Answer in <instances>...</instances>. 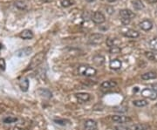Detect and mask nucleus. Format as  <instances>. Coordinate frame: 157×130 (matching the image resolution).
<instances>
[{
  "mask_svg": "<svg viewBox=\"0 0 157 130\" xmlns=\"http://www.w3.org/2000/svg\"><path fill=\"white\" fill-rule=\"evenodd\" d=\"M78 74L82 76H86V77H93V76L96 75L97 70L91 66L82 65L78 67Z\"/></svg>",
  "mask_w": 157,
  "mask_h": 130,
  "instance_id": "1",
  "label": "nucleus"
},
{
  "mask_svg": "<svg viewBox=\"0 0 157 130\" xmlns=\"http://www.w3.org/2000/svg\"><path fill=\"white\" fill-rule=\"evenodd\" d=\"M45 52H39L38 54L34 55L33 58L32 59L30 64H29L28 70H30V69H34L35 67H39V65L43 62V60H44V59H45Z\"/></svg>",
  "mask_w": 157,
  "mask_h": 130,
  "instance_id": "2",
  "label": "nucleus"
},
{
  "mask_svg": "<svg viewBox=\"0 0 157 130\" xmlns=\"http://www.w3.org/2000/svg\"><path fill=\"white\" fill-rule=\"evenodd\" d=\"M140 94H141V96L147 99H149L152 101L157 100V92L153 90L152 88H144L141 90Z\"/></svg>",
  "mask_w": 157,
  "mask_h": 130,
  "instance_id": "3",
  "label": "nucleus"
},
{
  "mask_svg": "<svg viewBox=\"0 0 157 130\" xmlns=\"http://www.w3.org/2000/svg\"><path fill=\"white\" fill-rule=\"evenodd\" d=\"M92 20L95 24H102L106 21V17L104 16V14L101 11H94L92 15Z\"/></svg>",
  "mask_w": 157,
  "mask_h": 130,
  "instance_id": "4",
  "label": "nucleus"
},
{
  "mask_svg": "<svg viewBox=\"0 0 157 130\" xmlns=\"http://www.w3.org/2000/svg\"><path fill=\"white\" fill-rule=\"evenodd\" d=\"M104 41V36L101 33H95L89 37V42L93 45H100Z\"/></svg>",
  "mask_w": 157,
  "mask_h": 130,
  "instance_id": "5",
  "label": "nucleus"
},
{
  "mask_svg": "<svg viewBox=\"0 0 157 130\" xmlns=\"http://www.w3.org/2000/svg\"><path fill=\"white\" fill-rule=\"evenodd\" d=\"M120 15L121 18H125V19H132L133 17H135V14L132 11H130L128 9H123L120 11Z\"/></svg>",
  "mask_w": 157,
  "mask_h": 130,
  "instance_id": "6",
  "label": "nucleus"
},
{
  "mask_svg": "<svg viewBox=\"0 0 157 130\" xmlns=\"http://www.w3.org/2000/svg\"><path fill=\"white\" fill-rule=\"evenodd\" d=\"M75 97L78 101L81 102V103L89 101L90 99H91V95L88 93H78L75 94Z\"/></svg>",
  "mask_w": 157,
  "mask_h": 130,
  "instance_id": "7",
  "label": "nucleus"
},
{
  "mask_svg": "<svg viewBox=\"0 0 157 130\" xmlns=\"http://www.w3.org/2000/svg\"><path fill=\"white\" fill-rule=\"evenodd\" d=\"M112 120L116 123H126L131 121V118L125 115H113L112 116Z\"/></svg>",
  "mask_w": 157,
  "mask_h": 130,
  "instance_id": "8",
  "label": "nucleus"
},
{
  "mask_svg": "<svg viewBox=\"0 0 157 130\" xmlns=\"http://www.w3.org/2000/svg\"><path fill=\"white\" fill-rule=\"evenodd\" d=\"M97 127H98L97 122H96L95 120H94L88 119L85 121V130H96L97 129Z\"/></svg>",
  "mask_w": 157,
  "mask_h": 130,
  "instance_id": "9",
  "label": "nucleus"
},
{
  "mask_svg": "<svg viewBox=\"0 0 157 130\" xmlns=\"http://www.w3.org/2000/svg\"><path fill=\"white\" fill-rule=\"evenodd\" d=\"M139 26L141 30L147 32V31H150L153 28V23L148 19H145L139 24Z\"/></svg>",
  "mask_w": 157,
  "mask_h": 130,
  "instance_id": "10",
  "label": "nucleus"
},
{
  "mask_svg": "<svg viewBox=\"0 0 157 130\" xmlns=\"http://www.w3.org/2000/svg\"><path fill=\"white\" fill-rule=\"evenodd\" d=\"M117 86V83L115 81H113V80H107V81H103L101 83V87L102 89H106V90H108V89H112L113 87H115Z\"/></svg>",
  "mask_w": 157,
  "mask_h": 130,
  "instance_id": "11",
  "label": "nucleus"
},
{
  "mask_svg": "<svg viewBox=\"0 0 157 130\" xmlns=\"http://www.w3.org/2000/svg\"><path fill=\"white\" fill-rule=\"evenodd\" d=\"M19 36H20V38L23 39V40H32L33 38V32L31 31V30H28V29H26V30H24L22 31L20 34H19Z\"/></svg>",
  "mask_w": 157,
  "mask_h": 130,
  "instance_id": "12",
  "label": "nucleus"
},
{
  "mask_svg": "<svg viewBox=\"0 0 157 130\" xmlns=\"http://www.w3.org/2000/svg\"><path fill=\"white\" fill-rule=\"evenodd\" d=\"M121 67H122V63L118 59H112L109 63V67L113 69V70H119V69H121Z\"/></svg>",
  "mask_w": 157,
  "mask_h": 130,
  "instance_id": "13",
  "label": "nucleus"
},
{
  "mask_svg": "<svg viewBox=\"0 0 157 130\" xmlns=\"http://www.w3.org/2000/svg\"><path fill=\"white\" fill-rule=\"evenodd\" d=\"M123 35L125 37H128V38H131V39H136L140 36V33L133 29H129L127 32H123Z\"/></svg>",
  "mask_w": 157,
  "mask_h": 130,
  "instance_id": "14",
  "label": "nucleus"
},
{
  "mask_svg": "<svg viewBox=\"0 0 157 130\" xmlns=\"http://www.w3.org/2000/svg\"><path fill=\"white\" fill-rule=\"evenodd\" d=\"M32 51H33V49H32L31 47H25V48H23V49L18 50V51L16 52V55L18 57L28 56L29 54L32 52Z\"/></svg>",
  "mask_w": 157,
  "mask_h": 130,
  "instance_id": "15",
  "label": "nucleus"
},
{
  "mask_svg": "<svg viewBox=\"0 0 157 130\" xmlns=\"http://www.w3.org/2000/svg\"><path fill=\"white\" fill-rule=\"evenodd\" d=\"M157 78L156 73L155 72H147L141 75V79L143 80H149V79H155Z\"/></svg>",
  "mask_w": 157,
  "mask_h": 130,
  "instance_id": "16",
  "label": "nucleus"
},
{
  "mask_svg": "<svg viewBox=\"0 0 157 130\" xmlns=\"http://www.w3.org/2000/svg\"><path fill=\"white\" fill-rule=\"evenodd\" d=\"M93 61L94 63L95 64L96 66H102L104 63H105V58L101 55V54H98V55H95V56H94L93 58Z\"/></svg>",
  "mask_w": 157,
  "mask_h": 130,
  "instance_id": "17",
  "label": "nucleus"
},
{
  "mask_svg": "<svg viewBox=\"0 0 157 130\" xmlns=\"http://www.w3.org/2000/svg\"><path fill=\"white\" fill-rule=\"evenodd\" d=\"M150 126L146 123H139V124L134 125L131 129L132 130H149Z\"/></svg>",
  "mask_w": 157,
  "mask_h": 130,
  "instance_id": "18",
  "label": "nucleus"
},
{
  "mask_svg": "<svg viewBox=\"0 0 157 130\" xmlns=\"http://www.w3.org/2000/svg\"><path fill=\"white\" fill-rule=\"evenodd\" d=\"M19 86L21 88V90L24 92H26L29 88V80L27 78H23L19 81Z\"/></svg>",
  "mask_w": 157,
  "mask_h": 130,
  "instance_id": "19",
  "label": "nucleus"
},
{
  "mask_svg": "<svg viewBox=\"0 0 157 130\" xmlns=\"http://www.w3.org/2000/svg\"><path fill=\"white\" fill-rule=\"evenodd\" d=\"M145 56L147 59L154 61V62H157V53L154 52H145Z\"/></svg>",
  "mask_w": 157,
  "mask_h": 130,
  "instance_id": "20",
  "label": "nucleus"
},
{
  "mask_svg": "<svg viewBox=\"0 0 157 130\" xmlns=\"http://www.w3.org/2000/svg\"><path fill=\"white\" fill-rule=\"evenodd\" d=\"M133 104L135 105V107H138V108H142V107H145L148 104V102L146 100H137V101H134Z\"/></svg>",
  "mask_w": 157,
  "mask_h": 130,
  "instance_id": "21",
  "label": "nucleus"
},
{
  "mask_svg": "<svg viewBox=\"0 0 157 130\" xmlns=\"http://www.w3.org/2000/svg\"><path fill=\"white\" fill-rule=\"evenodd\" d=\"M133 6L136 10L144 9V5H143V3L140 0H135V1H133Z\"/></svg>",
  "mask_w": 157,
  "mask_h": 130,
  "instance_id": "22",
  "label": "nucleus"
},
{
  "mask_svg": "<svg viewBox=\"0 0 157 130\" xmlns=\"http://www.w3.org/2000/svg\"><path fill=\"white\" fill-rule=\"evenodd\" d=\"M17 120V119L14 116H8L4 119V123H6V124H11V123H14Z\"/></svg>",
  "mask_w": 157,
  "mask_h": 130,
  "instance_id": "23",
  "label": "nucleus"
},
{
  "mask_svg": "<svg viewBox=\"0 0 157 130\" xmlns=\"http://www.w3.org/2000/svg\"><path fill=\"white\" fill-rule=\"evenodd\" d=\"M149 47L154 51H157V38H154L149 41Z\"/></svg>",
  "mask_w": 157,
  "mask_h": 130,
  "instance_id": "24",
  "label": "nucleus"
},
{
  "mask_svg": "<svg viewBox=\"0 0 157 130\" xmlns=\"http://www.w3.org/2000/svg\"><path fill=\"white\" fill-rule=\"evenodd\" d=\"M15 6L17 7L18 9H20V10H25L26 9V5L22 1H16L15 2Z\"/></svg>",
  "mask_w": 157,
  "mask_h": 130,
  "instance_id": "25",
  "label": "nucleus"
},
{
  "mask_svg": "<svg viewBox=\"0 0 157 130\" xmlns=\"http://www.w3.org/2000/svg\"><path fill=\"white\" fill-rule=\"evenodd\" d=\"M110 53H112V54H118V53H120V52H121V48L118 46V45H114V46H112V47H110Z\"/></svg>",
  "mask_w": 157,
  "mask_h": 130,
  "instance_id": "26",
  "label": "nucleus"
},
{
  "mask_svg": "<svg viewBox=\"0 0 157 130\" xmlns=\"http://www.w3.org/2000/svg\"><path fill=\"white\" fill-rule=\"evenodd\" d=\"M54 121L56 122L57 124L61 125V126H66V125L69 123V120H67L60 119V118H58V119H54Z\"/></svg>",
  "mask_w": 157,
  "mask_h": 130,
  "instance_id": "27",
  "label": "nucleus"
},
{
  "mask_svg": "<svg viewBox=\"0 0 157 130\" xmlns=\"http://www.w3.org/2000/svg\"><path fill=\"white\" fill-rule=\"evenodd\" d=\"M74 2L72 0H61V6L63 7H69V6H73Z\"/></svg>",
  "mask_w": 157,
  "mask_h": 130,
  "instance_id": "28",
  "label": "nucleus"
},
{
  "mask_svg": "<svg viewBox=\"0 0 157 130\" xmlns=\"http://www.w3.org/2000/svg\"><path fill=\"white\" fill-rule=\"evenodd\" d=\"M107 45H108L109 47H112V46H114V45H117L115 44V40H114V39H112V38H107Z\"/></svg>",
  "mask_w": 157,
  "mask_h": 130,
  "instance_id": "29",
  "label": "nucleus"
},
{
  "mask_svg": "<svg viewBox=\"0 0 157 130\" xmlns=\"http://www.w3.org/2000/svg\"><path fill=\"white\" fill-rule=\"evenodd\" d=\"M114 130H129L128 127L125 126V125H117L113 128Z\"/></svg>",
  "mask_w": 157,
  "mask_h": 130,
  "instance_id": "30",
  "label": "nucleus"
},
{
  "mask_svg": "<svg viewBox=\"0 0 157 130\" xmlns=\"http://www.w3.org/2000/svg\"><path fill=\"white\" fill-rule=\"evenodd\" d=\"M0 69L3 71L6 69V61L4 59H0Z\"/></svg>",
  "mask_w": 157,
  "mask_h": 130,
  "instance_id": "31",
  "label": "nucleus"
},
{
  "mask_svg": "<svg viewBox=\"0 0 157 130\" xmlns=\"http://www.w3.org/2000/svg\"><path fill=\"white\" fill-rule=\"evenodd\" d=\"M121 23L125 25H128L129 23H130V19H125V18H121Z\"/></svg>",
  "mask_w": 157,
  "mask_h": 130,
  "instance_id": "32",
  "label": "nucleus"
},
{
  "mask_svg": "<svg viewBox=\"0 0 157 130\" xmlns=\"http://www.w3.org/2000/svg\"><path fill=\"white\" fill-rule=\"evenodd\" d=\"M152 89L155 90V92H157V83H155V84H152Z\"/></svg>",
  "mask_w": 157,
  "mask_h": 130,
  "instance_id": "33",
  "label": "nucleus"
},
{
  "mask_svg": "<svg viewBox=\"0 0 157 130\" xmlns=\"http://www.w3.org/2000/svg\"><path fill=\"white\" fill-rule=\"evenodd\" d=\"M11 130H23L21 128H19V127H14V128H12Z\"/></svg>",
  "mask_w": 157,
  "mask_h": 130,
  "instance_id": "34",
  "label": "nucleus"
},
{
  "mask_svg": "<svg viewBox=\"0 0 157 130\" xmlns=\"http://www.w3.org/2000/svg\"><path fill=\"white\" fill-rule=\"evenodd\" d=\"M150 4H155V3H157V0H147Z\"/></svg>",
  "mask_w": 157,
  "mask_h": 130,
  "instance_id": "35",
  "label": "nucleus"
},
{
  "mask_svg": "<svg viewBox=\"0 0 157 130\" xmlns=\"http://www.w3.org/2000/svg\"><path fill=\"white\" fill-rule=\"evenodd\" d=\"M107 2H109V3H113V2H115L116 0H107Z\"/></svg>",
  "mask_w": 157,
  "mask_h": 130,
  "instance_id": "36",
  "label": "nucleus"
},
{
  "mask_svg": "<svg viewBox=\"0 0 157 130\" xmlns=\"http://www.w3.org/2000/svg\"><path fill=\"white\" fill-rule=\"evenodd\" d=\"M86 1H87V2H90V3H91V2H94L95 0H86Z\"/></svg>",
  "mask_w": 157,
  "mask_h": 130,
  "instance_id": "37",
  "label": "nucleus"
},
{
  "mask_svg": "<svg viewBox=\"0 0 157 130\" xmlns=\"http://www.w3.org/2000/svg\"><path fill=\"white\" fill-rule=\"evenodd\" d=\"M155 106H156V108H157V104H156V105H155Z\"/></svg>",
  "mask_w": 157,
  "mask_h": 130,
  "instance_id": "38",
  "label": "nucleus"
}]
</instances>
